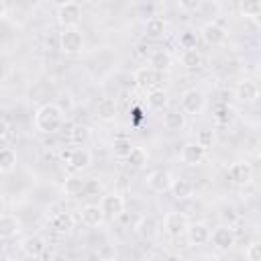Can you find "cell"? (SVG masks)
<instances>
[{
	"label": "cell",
	"instance_id": "1",
	"mask_svg": "<svg viewBox=\"0 0 261 261\" xmlns=\"http://www.w3.org/2000/svg\"><path fill=\"white\" fill-rule=\"evenodd\" d=\"M65 122V112L57 102H45L35 110L33 116V124L39 133L43 135H51L57 133Z\"/></svg>",
	"mask_w": 261,
	"mask_h": 261
},
{
	"label": "cell",
	"instance_id": "2",
	"mask_svg": "<svg viewBox=\"0 0 261 261\" xmlns=\"http://www.w3.org/2000/svg\"><path fill=\"white\" fill-rule=\"evenodd\" d=\"M179 110L188 116V114H202L204 108H206V94L200 90V88H188L181 98H179Z\"/></svg>",
	"mask_w": 261,
	"mask_h": 261
},
{
	"label": "cell",
	"instance_id": "3",
	"mask_svg": "<svg viewBox=\"0 0 261 261\" xmlns=\"http://www.w3.org/2000/svg\"><path fill=\"white\" fill-rule=\"evenodd\" d=\"M84 47H86V39L80 29H63L59 33V49L65 55H80Z\"/></svg>",
	"mask_w": 261,
	"mask_h": 261
},
{
	"label": "cell",
	"instance_id": "4",
	"mask_svg": "<svg viewBox=\"0 0 261 261\" xmlns=\"http://www.w3.org/2000/svg\"><path fill=\"white\" fill-rule=\"evenodd\" d=\"M55 16L63 29H77V24L82 22V4L80 2H61L57 6Z\"/></svg>",
	"mask_w": 261,
	"mask_h": 261
},
{
	"label": "cell",
	"instance_id": "5",
	"mask_svg": "<svg viewBox=\"0 0 261 261\" xmlns=\"http://www.w3.org/2000/svg\"><path fill=\"white\" fill-rule=\"evenodd\" d=\"M210 241L218 251H230L237 243V232L228 224H220L210 232Z\"/></svg>",
	"mask_w": 261,
	"mask_h": 261
},
{
	"label": "cell",
	"instance_id": "6",
	"mask_svg": "<svg viewBox=\"0 0 261 261\" xmlns=\"http://www.w3.org/2000/svg\"><path fill=\"white\" fill-rule=\"evenodd\" d=\"M100 208H102V212H104L106 218L116 220V218L122 216V212H124V208H126V202H124V198H122L120 194H114V192H112V194H104V196H102Z\"/></svg>",
	"mask_w": 261,
	"mask_h": 261
},
{
	"label": "cell",
	"instance_id": "7",
	"mask_svg": "<svg viewBox=\"0 0 261 261\" xmlns=\"http://www.w3.org/2000/svg\"><path fill=\"white\" fill-rule=\"evenodd\" d=\"M200 35L204 39L206 45H212V47H218V45H224L226 39H228V33L222 24L214 22V20H208L206 24H202L200 29Z\"/></svg>",
	"mask_w": 261,
	"mask_h": 261
},
{
	"label": "cell",
	"instance_id": "8",
	"mask_svg": "<svg viewBox=\"0 0 261 261\" xmlns=\"http://www.w3.org/2000/svg\"><path fill=\"white\" fill-rule=\"evenodd\" d=\"M188 224H190L188 216L184 212H177V210L167 212L165 218H163V228H165V232L169 237H181V234H186Z\"/></svg>",
	"mask_w": 261,
	"mask_h": 261
},
{
	"label": "cell",
	"instance_id": "9",
	"mask_svg": "<svg viewBox=\"0 0 261 261\" xmlns=\"http://www.w3.org/2000/svg\"><path fill=\"white\" fill-rule=\"evenodd\" d=\"M173 175L167 171V169H155L149 173L147 177V188L155 194H165L171 190V184H173Z\"/></svg>",
	"mask_w": 261,
	"mask_h": 261
},
{
	"label": "cell",
	"instance_id": "10",
	"mask_svg": "<svg viewBox=\"0 0 261 261\" xmlns=\"http://www.w3.org/2000/svg\"><path fill=\"white\" fill-rule=\"evenodd\" d=\"M92 165V151L88 147H73L67 153V167L73 171H84Z\"/></svg>",
	"mask_w": 261,
	"mask_h": 261
},
{
	"label": "cell",
	"instance_id": "11",
	"mask_svg": "<svg viewBox=\"0 0 261 261\" xmlns=\"http://www.w3.org/2000/svg\"><path fill=\"white\" fill-rule=\"evenodd\" d=\"M133 77H135V82H137L139 88H143V90H155V88H159V82L163 80V73H159V71L143 65V67H139L135 71Z\"/></svg>",
	"mask_w": 261,
	"mask_h": 261
},
{
	"label": "cell",
	"instance_id": "12",
	"mask_svg": "<svg viewBox=\"0 0 261 261\" xmlns=\"http://www.w3.org/2000/svg\"><path fill=\"white\" fill-rule=\"evenodd\" d=\"M45 249H47V241L41 234H27L20 239V251L31 259L41 257L45 253Z\"/></svg>",
	"mask_w": 261,
	"mask_h": 261
},
{
	"label": "cell",
	"instance_id": "13",
	"mask_svg": "<svg viewBox=\"0 0 261 261\" xmlns=\"http://www.w3.org/2000/svg\"><path fill=\"white\" fill-rule=\"evenodd\" d=\"M210 226L206 222H190L188 228H186V234H188V241L190 245L194 247H202L206 243H210Z\"/></svg>",
	"mask_w": 261,
	"mask_h": 261
},
{
	"label": "cell",
	"instance_id": "14",
	"mask_svg": "<svg viewBox=\"0 0 261 261\" xmlns=\"http://www.w3.org/2000/svg\"><path fill=\"white\" fill-rule=\"evenodd\" d=\"M234 96L239 102H245V104H253L257 98H259V86L257 82L253 80H241L234 88Z\"/></svg>",
	"mask_w": 261,
	"mask_h": 261
},
{
	"label": "cell",
	"instance_id": "15",
	"mask_svg": "<svg viewBox=\"0 0 261 261\" xmlns=\"http://www.w3.org/2000/svg\"><path fill=\"white\" fill-rule=\"evenodd\" d=\"M179 159H181L186 165H200V163H204V159H206V149H202L200 145H196L194 141H190V143H186V145L181 147Z\"/></svg>",
	"mask_w": 261,
	"mask_h": 261
},
{
	"label": "cell",
	"instance_id": "16",
	"mask_svg": "<svg viewBox=\"0 0 261 261\" xmlns=\"http://www.w3.org/2000/svg\"><path fill=\"white\" fill-rule=\"evenodd\" d=\"M228 177H230L234 184H239V186H247V184H251V179H253V167H251L247 161H237V163L230 165Z\"/></svg>",
	"mask_w": 261,
	"mask_h": 261
},
{
	"label": "cell",
	"instance_id": "17",
	"mask_svg": "<svg viewBox=\"0 0 261 261\" xmlns=\"http://www.w3.org/2000/svg\"><path fill=\"white\" fill-rule=\"evenodd\" d=\"M80 218H82V222H84L86 226H100V224H104V220H106V216H104L100 204H86V206L80 210Z\"/></svg>",
	"mask_w": 261,
	"mask_h": 261
},
{
	"label": "cell",
	"instance_id": "18",
	"mask_svg": "<svg viewBox=\"0 0 261 261\" xmlns=\"http://www.w3.org/2000/svg\"><path fill=\"white\" fill-rule=\"evenodd\" d=\"M135 230H137V234H139L141 239L149 241V239H155V237H157L159 222H157L155 216L147 214V216H141V218H139V222L135 224Z\"/></svg>",
	"mask_w": 261,
	"mask_h": 261
},
{
	"label": "cell",
	"instance_id": "19",
	"mask_svg": "<svg viewBox=\"0 0 261 261\" xmlns=\"http://www.w3.org/2000/svg\"><path fill=\"white\" fill-rule=\"evenodd\" d=\"M96 116L102 120V122H112L116 120L118 116V104L114 98H102L98 104H96Z\"/></svg>",
	"mask_w": 261,
	"mask_h": 261
},
{
	"label": "cell",
	"instance_id": "20",
	"mask_svg": "<svg viewBox=\"0 0 261 261\" xmlns=\"http://www.w3.org/2000/svg\"><path fill=\"white\" fill-rule=\"evenodd\" d=\"M169 65H171V53L167 49H153L149 53V65L147 67L163 73V71L169 69Z\"/></svg>",
	"mask_w": 261,
	"mask_h": 261
},
{
	"label": "cell",
	"instance_id": "21",
	"mask_svg": "<svg viewBox=\"0 0 261 261\" xmlns=\"http://www.w3.org/2000/svg\"><path fill=\"white\" fill-rule=\"evenodd\" d=\"M186 124H188V118L179 108H171V110H167L163 114V126L167 130H173V133L175 130H184Z\"/></svg>",
	"mask_w": 261,
	"mask_h": 261
},
{
	"label": "cell",
	"instance_id": "22",
	"mask_svg": "<svg viewBox=\"0 0 261 261\" xmlns=\"http://www.w3.org/2000/svg\"><path fill=\"white\" fill-rule=\"evenodd\" d=\"M145 102H147V108L151 112H159V110H163L169 104V98H167V92L163 88H155V90H149L147 92Z\"/></svg>",
	"mask_w": 261,
	"mask_h": 261
},
{
	"label": "cell",
	"instance_id": "23",
	"mask_svg": "<svg viewBox=\"0 0 261 261\" xmlns=\"http://www.w3.org/2000/svg\"><path fill=\"white\" fill-rule=\"evenodd\" d=\"M20 232V220L14 216V214H2L0 216V237L6 241V239H12Z\"/></svg>",
	"mask_w": 261,
	"mask_h": 261
},
{
	"label": "cell",
	"instance_id": "24",
	"mask_svg": "<svg viewBox=\"0 0 261 261\" xmlns=\"http://www.w3.org/2000/svg\"><path fill=\"white\" fill-rule=\"evenodd\" d=\"M75 226V218L71 212H57L53 218H51V228L55 232H61V234H67L71 232V228Z\"/></svg>",
	"mask_w": 261,
	"mask_h": 261
},
{
	"label": "cell",
	"instance_id": "25",
	"mask_svg": "<svg viewBox=\"0 0 261 261\" xmlns=\"http://www.w3.org/2000/svg\"><path fill=\"white\" fill-rule=\"evenodd\" d=\"M165 29H167V22H165L163 16L153 14V16H149V18L145 20V35L151 37V39L163 37V35H165Z\"/></svg>",
	"mask_w": 261,
	"mask_h": 261
},
{
	"label": "cell",
	"instance_id": "26",
	"mask_svg": "<svg viewBox=\"0 0 261 261\" xmlns=\"http://www.w3.org/2000/svg\"><path fill=\"white\" fill-rule=\"evenodd\" d=\"M202 53L198 49H184L179 53V63L186 67V69H200L202 67Z\"/></svg>",
	"mask_w": 261,
	"mask_h": 261
},
{
	"label": "cell",
	"instance_id": "27",
	"mask_svg": "<svg viewBox=\"0 0 261 261\" xmlns=\"http://www.w3.org/2000/svg\"><path fill=\"white\" fill-rule=\"evenodd\" d=\"M171 192H173V198L175 200H190L194 196V186L188 181V179H173L171 184Z\"/></svg>",
	"mask_w": 261,
	"mask_h": 261
},
{
	"label": "cell",
	"instance_id": "28",
	"mask_svg": "<svg viewBox=\"0 0 261 261\" xmlns=\"http://www.w3.org/2000/svg\"><path fill=\"white\" fill-rule=\"evenodd\" d=\"M126 163L130 167H135V169H141V167H145L149 163V153L143 147H133L130 153L126 155Z\"/></svg>",
	"mask_w": 261,
	"mask_h": 261
},
{
	"label": "cell",
	"instance_id": "29",
	"mask_svg": "<svg viewBox=\"0 0 261 261\" xmlns=\"http://www.w3.org/2000/svg\"><path fill=\"white\" fill-rule=\"evenodd\" d=\"M130 149H133L130 139H126V137H116V139H112V153H114L116 159H126V155L130 153Z\"/></svg>",
	"mask_w": 261,
	"mask_h": 261
},
{
	"label": "cell",
	"instance_id": "30",
	"mask_svg": "<svg viewBox=\"0 0 261 261\" xmlns=\"http://www.w3.org/2000/svg\"><path fill=\"white\" fill-rule=\"evenodd\" d=\"M16 167V153L8 147L0 149V173H8Z\"/></svg>",
	"mask_w": 261,
	"mask_h": 261
},
{
	"label": "cell",
	"instance_id": "31",
	"mask_svg": "<svg viewBox=\"0 0 261 261\" xmlns=\"http://www.w3.org/2000/svg\"><path fill=\"white\" fill-rule=\"evenodd\" d=\"M214 120H216L218 124H222V126L232 124V120H234V108L228 106V104H220V106L216 108V112H214Z\"/></svg>",
	"mask_w": 261,
	"mask_h": 261
},
{
	"label": "cell",
	"instance_id": "32",
	"mask_svg": "<svg viewBox=\"0 0 261 261\" xmlns=\"http://www.w3.org/2000/svg\"><path fill=\"white\" fill-rule=\"evenodd\" d=\"M90 139V128L88 126H73L69 130V141L75 147H86V141Z\"/></svg>",
	"mask_w": 261,
	"mask_h": 261
},
{
	"label": "cell",
	"instance_id": "33",
	"mask_svg": "<svg viewBox=\"0 0 261 261\" xmlns=\"http://www.w3.org/2000/svg\"><path fill=\"white\" fill-rule=\"evenodd\" d=\"M194 143L208 151V149L214 145V130H212V128H202V130H198V135H196V141H194Z\"/></svg>",
	"mask_w": 261,
	"mask_h": 261
},
{
	"label": "cell",
	"instance_id": "34",
	"mask_svg": "<svg viewBox=\"0 0 261 261\" xmlns=\"http://www.w3.org/2000/svg\"><path fill=\"white\" fill-rule=\"evenodd\" d=\"M84 181L86 179H77V177H67L63 184V192L67 196H80L84 192Z\"/></svg>",
	"mask_w": 261,
	"mask_h": 261
},
{
	"label": "cell",
	"instance_id": "35",
	"mask_svg": "<svg viewBox=\"0 0 261 261\" xmlns=\"http://www.w3.org/2000/svg\"><path fill=\"white\" fill-rule=\"evenodd\" d=\"M196 43H198L196 33L186 31V33L179 35V47H181V49H196Z\"/></svg>",
	"mask_w": 261,
	"mask_h": 261
},
{
	"label": "cell",
	"instance_id": "36",
	"mask_svg": "<svg viewBox=\"0 0 261 261\" xmlns=\"http://www.w3.org/2000/svg\"><path fill=\"white\" fill-rule=\"evenodd\" d=\"M220 218H222V220H226V222H228V226H232V224L239 220V214H237L234 206H230V204H224V206L220 208Z\"/></svg>",
	"mask_w": 261,
	"mask_h": 261
},
{
	"label": "cell",
	"instance_id": "37",
	"mask_svg": "<svg viewBox=\"0 0 261 261\" xmlns=\"http://www.w3.org/2000/svg\"><path fill=\"white\" fill-rule=\"evenodd\" d=\"M245 257L247 261H261V245L257 241L249 243V247L245 249Z\"/></svg>",
	"mask_w": 261,
	"mask_h": 261
},
{
	"label": "cell",
	"instance_id": "38",
	"mask_svg": "<svg viewBox=\"0 0 261 261\" xmlns=\"http://www.w3.org/2000/svg\"><path fill=\"white\" fill-rule=\"evenodd\" d=\"M84 192H86V194H90V196H94V194L102 192V181H100V179H96V177L86 179V181H84Z\"/></svg>",
	"mask_w": 261,
	"mask_h": 261
},
{
	"label": "cell",
	"instance_id": "39",
	"mask_svg": "<svg viewBox=\"0 0 261 261\" xmlns=\"http://www.w3.org/2000/svg\"><path fill=\"white\" fill-rule=\"evenodd\" d=\"M261 12V4L259 2H251V4H243V14L249 18H257Z\"/></svg>",
	"mask_w": 261,
	"mask_h": 261
},
{
	"label": "cell",
	"instance_id": "40",
	"mask_svg": "<svg viewBox=\"0 0 261 261\" xmlns=\"http://www.w3.org/2000/svg\"><path fill=\"white\" fill-rule=\"evenodd\" d=\"M98 255H100L104 261H110V259H114V257H116V249H114L112 245H104V247L98 251Z\"/></svg>",
	"mask_w": 261,
	"mask_h": 261
},
{
	"label": "cell",
	"instance_id": "41",
	"mask_svg": "<svg viewBox=\"0 0 261 261\" xmlns=\"http://www.w3.org/2000/svg\"><path fill=\"white\" fill-rule=\"evenodd\" d=\"M177 6L184 8V10H198L200 2H198V0H192V2H177Z\"/></svg>",
	"mask_w": 261,
	"mask_h": 261
},
{
	"label": "cell",
	"instance_id": "42",
	"mask_svg": "<svg viewBox=\"0 0 261 261\" xmlns=\"http://www.w3.org/2000/svg\"><path fill=\"white\" fill-rule=\"evenodd\" d=\"M8 130H10V126H8L6 118H0V139H6L8 137Z\"/></svg>",
	"mask_w": 261,
	"mask_h": 261
},
{
	"label": "cell",
	"instance_id": "43",
	"mask_svg": "<svg viewBox=\"0 0 261 261\" xmlns=\"http://www.w3.org/2000/svg\"><path fill=\"white\" fill-rule=\"evenodd\" d=\"M6 14H8V4L4 0H0V20L6 18Z\"/></svg>",
	"mask_w": 261,
	"mask_h": 261
},
{
	"label": "cell",
	"instance_id": "44",
	"mask_svg": "<svg viewBox=\"0 0 261 261\" xmlns=\"http://www.w3.org/2000/svg\"><path fill=\"white\" fill-rule=\"evenodd\" d=\"M4 251H6V243H4V239L0 237V255H4Z\"/></svg>",
	"mask_w": 261,
	"mask_h": 261
},
{
	"label": "cell",
	"instance_id": "45",
	"mask_svg": "<svg viewBox=\"0 0 261 261\" xmlns=\"http://www.w3.org/2000/svg\"><path fill=\"white\" fill-rule=\"evenodd\" d=\"M4 208H6V202H4V198L0 196V216H2V212H4Z\"/></svg>",
	"mask_w": 261,
	"mask_h": 261
}]
</instances>
